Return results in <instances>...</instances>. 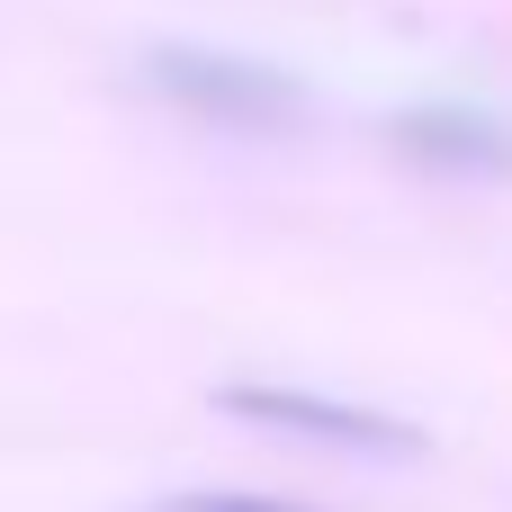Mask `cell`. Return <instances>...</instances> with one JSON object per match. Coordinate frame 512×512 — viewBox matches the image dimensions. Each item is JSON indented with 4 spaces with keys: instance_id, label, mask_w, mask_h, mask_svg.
I'll return each instance as SVG.
<instances>
[{
    "instance_id": "1",
    "label": "cell",
    "mask_w": 512,
    "mask_h": 512,
    "mask_svg": "<svg viewBox=\"0 0 512 512\" xmlns=\"http://www.w3.org/2000/svg\"><path fill=\"white\" fill-rule=\"evenodd\" d=\"M144 72H153L162 99H180V108L207 117V126H288V117L306 108V90H297L288 72L243 63V54H189V45H162Z\"/></svg>"
},
{
    "instance_id": "2",
    "label": "cell",
    "mask_w": 512,
    "mask_h": 512,
    "mask_svg": "<svg viewBox=\"0 0 512 512\" xmlns=\"http://www.w3.org/2000/svg\"><path fill=\"white\" fill-rule=\"evenodd\" d=\"M225 414L297 432V441H324V450H378V459H414L423 450L414 423L369 414V405H333V396H306V387H225Z\"/></svg>"
},
{
    "instance_id": "3",
    "label": "cell",
    "mask_w": 512,
    "mask_h": 512,
    "mask_svg": "<svg viewBox=\"0 0 512 512\" xmlns=\"http://www.w3.org/2000/svg\"><path fill=\"white\" fill-rule=\"evenodd\" d=\"M396 144L414 162H450V171H512V126L477 117V108H423L396 117Z\"/></svg>"
},
{
    "instance_id": "4",
    "label": "cell",
    "mask_w": 512,
    "mask_h": 512,
    "mask_svg": "<svg viewBox=\"0 0 512 512\" xmlns=\"http://www.w3.org/2000/svg\"><path fill=\"white\" fill-rule=\"evenodd\" d=\"M153 512H315V504H279V495H171Z\"/></svg>"
}]
</instances>
